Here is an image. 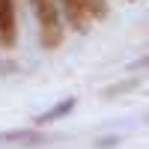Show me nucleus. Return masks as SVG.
Masks as SVG:
<instances>
[{"label": "nucleus", "mask_w": 149, "mask_h": 149, "mask_svg": "<svg viewBox=\"0 0 149 149\" xmlns=\"http://www.w3.org/2000/svg\"><path fill=\"white\" fill-rule=\"evenodd\" d=\"M137 86H140L137 78H131V81H119V84H113V86H107V90H104V98H113V95H119V93H131V90H137Z\"/></svg>", "instance_id": "423d86ee"}, {"label": "nucleus", "mask_w": 149, "mask_h": 149, "mask_svg": "<svg viewBox=\"0 0 149 149\" xmlns=\"http://www.w3.org/2000/svg\"><path fill=\"white\" fill-rule=\"evenodd\" d=\"M128 69H149V57H140V60H134V63Z\"/></svg>", "instance_id": "6e6552de"}, {"label": "nucleus", "mask_w": 149, "mask_h": 149, "mask_svg": "<svg viewBox=\"0 0 149 149\" xmlns=\"http://www.w3.org/2000/svg\"><path fill=\"white\" fill-rule=\"evenodd\" d=\"M48 143V134L39 128H12V131H0V146H39Z\"/></svg>", "instance_id": "7ed1b4c3"}, {"label": "nucleus", "mask_w": 149, "mask_h": 149, "mask_svg": "<svg viewBox=\"0 0 149 149\" xmlns=\"http://www.w3.org/2000/svg\"><path fill=\"white\" fill-rule=\"evenodd\" d=\"M116 143H119L116 134H110V137H98V140H95V149H113Z\"/></svg>", "instance_id": "0eeeda50"}, {"label": "nucleus", "mask_w": 149, "mask_h": 149, "mask_svg": "<svg viewBox=\"0 0 149 149\" xmlns=\"http://www.w3.org/2000/svg\"><path fill=\"white\" fill-rule=\"evenodd\" d=\"M60 6H63L69 24H72L78 33H86V30H90V15L84 12V3H81V0H60Z\"/></svg>", "instance_id": "20e7f679"}, {"label": "nucleus", "mask_w": 149, "mask_h": 149, "mask_svg": "<svg viewBox=\"0 0 149 149\" xmlns=\"http://www.w3.org/2000/svg\"><path fill=\"white\" fill-rule=\"evenodd\" d=\"M18 42V18H15V3L12 0H0V45L15 48Z\"/></svg>", "instance_id": "f03ea898"}, {"label": "nucleus", "mask_w": 149, "mask_h": 149, "mask_svg": "<svg viewBox=\"0 0 149 149\" xmlns=\"http://www.w3.org/2000/svg\"><path fill=\"white\" fill-rule=\"evenodd\" d=\"M36 21H39V42L45 51H54L63 42V24H60V9L57 0H30Z\"/></svg>", "instance_id": "f257e3e1"}, {"label": "nucleus", "mask_w": 149, "mask_h": 149, "mask_svg": "<svg viewBox=\"0 0 149 149\" xmlns=\"http://www.w3.org/2000/svg\"><path fill=\"white\" fill-rule=\"evenodd\" d=\"M72 110H74V95H69V98H63V102H57L54 107L42 110V113L33 119V125H36V128H42V125H51V122H57L60 116H69Z\"/></svg>", "instance_id": "39448f33"}]
</instances>
